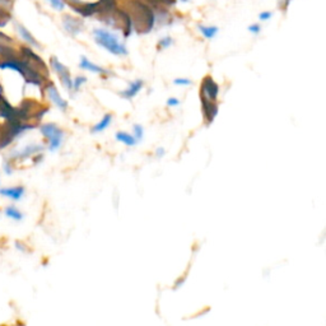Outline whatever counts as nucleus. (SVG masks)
<instances>
[{"label":"nucleus","mask_w":326,"mask_h":326,"mask_svg":"<svg viewBox=\"0 0 326 326\" xmlns=\"http://www.w3.org/2000/svg\"><path fill=\"white\" fill-rule=\"evenodd\" d=\"M247 31H249L250 34H253V36H259L262 31L261 23H260V22H253V23H250L249 27H247Z\"/></svg>","instance_id":"23"},{"label":"nucleus","mask_w":326,"mask_h":326,"mask_svg":"<svg viewBox=\"0 0 326 326\" xmlns=\"http://www.w3.org/2000/svg\"><path fill=\"white\" fill-rule=\"evenodd\" d=\"M4 103H3V98H1V93H0V107H1V106H3Z\"/></svg>","instance_id":"30"},{"label":"nucleus","mask_w":326,"mask_h":326,"mask_svg":"<svg viewBox=\"0 0 326 326\" xmlns=\"http://www.w3.org/2000/svg\"><path fill=\"white\" fill-rule=\"evenodd\" d=\"M172 45H175V38L169 36V34L162 36L157 42V46L160 50H167L169 47H172Z\"/></svg>","instance_id":"19"},{"label":"nucleus","mask_w":326,"mask_h":326,"mask_svg":"<svg viewBox=\"0 0 326 326\" xmlns=\"http://www.w3.org/2000/svg\"><path fill=\"white\" fill-rule=\"evenodd\" d=\"M103 0H65V3L73 5L74 9H87V8H96Z\"/></svg>","instance_id":"16"},{"label":"nucleus","mask_w":326,"mask_h":326,"mask_svg":"<svg viewBox=\"0 0 326 326\" xmlns=\"http://www.w3.org/2000/svg\"><path fill=\"white\" fill-rule=\"evenodd\" d=\"M46 149V147L40 143H31L25 147L19 148V149H13L9 153V156L6 158H9L13 163L19 162V161L31 160V158L36 157L37 154H41Z\"/></svg>","instance_id":"4"},{"label":"nucleus","mask_w":326,"mask_h":326,"mask_svg":"<svg viewBox=\"0 0 326 326\" xmlns=\"http://www.w3.org/2000/svg\"><path fill=\"white\" fill-rule=\"evenodd\" d=\"M87 82H88V78H87L84 74H78V75H75V77L73 78V95L79 92V91L86 86Z\"/></svg>","instance_id":"18"},{"label":"nucleus","mask_w":326,"mask_h":326,"mask_svg":"<svg viewBox=\"0 0 326 326\" xmlns=\"http://www.w3.org/2000/svg\"><path fill=\"white\" fill-rule=\"evenodd\" d=\"M16 171V166H14V163L9 160V158H5L3 161V172L5 173L6 176H12Z\"/></svg>","instance_id":"22"},{"label":"nucleus","mask_w":326,"mask_h":326,"mask_svg":"<svg viewBox=\"0 0 326 326\" xmlns=\"http://www.w3.org/2000/svg\"><path fill=\"white\" fill-rule=\"evenodd\" d=\"M4 216L13 222H22L25 219V213L16 205H8L4 208Z\"/></svg>","instance_id":"15"},{"label":"nucleus","mask_w":326,"mask_h":326,"mask_svg":"<svg viewBox=\"0 0 326 326\" xmlns=\"http://www.w3.org/2000/svg\"><path fill=\"white\" fill-rule=\"evenodd\" d=\"M180 3H182V4H189L191 1V0H179Z\"/></svg>","instance_id":"29"},{"label":"nucleus","mask_w":326,"mask_h":326,"mask_svg":"<svg viewBox=\"0 0 326 326\" xmlns=\"http://www.w3.org/2000/svg\"><path fill=\"white\" fill-rule=\"evenodd\" d=\"M95 43L111 55L117 58H125L129 55L127 42L117 32L106 27H96L92 30Z\"/></svg>","instance_id":"1"},{"label":"nucleus","mask_w":326,"mask_h":326,"mask_svg":"<svg viewBox=\"0 0 326 326\" xmlns=\"http://www.w3.org/2000/svg\"><path fill=\"white\" fill-rule=\"evenodd\" d=\"M164 154H166V149L163 147H158L156 151H154V156L157 158H163L164 157Z\"/></svg>","instance_id":"27"},{"label":"nucleus","mask_w":326,"mask_h":326,"mask_svg":"<svg viewBox=\"0 0 326 326\" xmlns=\"http://www.w3.org/2000/svg\"><path fill=\"white\" fill-rule=\"evenodd\" d=\"M45 1L56 12H64L66 9V5H68L65 3V0H45Z\"/></svg>","instance_id":"20"},{"label":"nucleus","mask_w":326,"mask_h":326,"mask_svg":"<svg viewBox=\"0 0 326 326\" xmlns=\"http://www.w3.org/2000/svg\"><path fill=\"white\" fill-rule=\"evenodd\" d=\"M144 86H145V82L143 79L130 80L129 83H128L127 88L120 92L121 98L128 99V101H130V99H134L136 96L139 95V93L144 90Z\"/></svg>","instance_id":"10"},{"label":"nucleus","mask_w":326,"mask_h":326,"mask_svg":"<svg viewBox=\"0 0 326 326\" xmlns=\"http://www.w3.org/2000/svg\"><path fill=\"white\" fill-rule=\"evenodd\" d=\"M172 83L177 87H190L193 86V80L186 77H176L172 80Z\"/></svg>","instance_id":"24"},{"label":"nucleus","mask_w":326,"mask_h":326,"mask_svg":"<svg viewBox=\"0 0 326 326\" xmlns=\"http://www.w3.org/2000/svg\"><path fill=\"white\" fill-rule=\"evenodd\" d=\"M78 68L80 70L88 71V73L96 74V75H101V77H105V75H110L111 71L108 69L103 68L101 65L96 64L95 62H92L88 56L86 55H80L79 56V62H78Z\"/></svg>","instance_id":"7"},{"label":"nucleus","mask_w":326,"mask_h":326,"mask_svg":"<svg viewBox=\"0 0 326 326\" xmlns=\"http://www.w3.org/2000/svg\"><path fill=\"white\" fill-rule=\"evenodd\" d=\"M0 185H1V176H0Z\"/></svg>","instance_id":"31"},{"label":"nucleus","mask_w":326,"mask_h":326,"mask_svg":"<svg viewBox=\"0 0 326 326\" xmlns=\"http://www.w3.org/2000/svg\"><path fill=\"white\" fill-rule=\"evenodd\" d=\"M26 195V188L22 185H14V186H0V196L8 199L13 203L21 201Z\"/></svg>","instance_id":"8"},{"label":"nucleus","mask_w":326,"mask_h":326,"mask_svg":"<svg viewBox=\"0 0 326 326\" xmlns=\"http://www.w3.org/2000/svg\"><path fill=\"white\" fill-rule=\"evenodd\" d=\"M114 121V115L112 114H105L101 117V120L98 123H96L92 128H91V132L92 134H101V132L106 131L110 128V125Z\"/></svg>","instance_id":"13"},{"label":"nucleus","mask_w":326,"mask_h":326,"mask_svg":"<svg viewBox=\"0 0 326 326\" xmlns=\"http://www.w3.org/2000/svg\"><path fill=\"white\" fill-rule=\"evenodd\" d=\"M132 136L136 139L138 144L144 139V127L140 124H134L132 125Z\"/></svg>","instance_id":"21"},{"label":"nucleus","mask_w":326,"mask_h":326,"mask_svg":"<svg viewBox=\"0 0 326 326\" xmlns=\"http://www.w3.org/2000/svg\"><path fill=\"white\" fill-rule=\"evenodd\" d=\"M115 139H116V142L127 145V147H135V145L138 144L136 139L132 136L131 132L123 131V130H120V131H117L116 134H115Z\"/></svg>","instance_id":"17"},{"label":"nucleus","mask_w":326,"mask_h":326,"mask_svg":"<svg viewBox=\"0 0 326 326\" xmlns=\"http://www.w3.org/2000/svg\"><path fill=\"white\" fill-rule=\"evenodd\" d=\"M201 105H203V115L206 124H212L218 115L219 108L217 102H201Z\"/></svg>","instance_id":"12"},{"label":"nucleus","mask_w":326,"mask_h":326,"mask_svg":"<svg viewBox=\"0 0 326 326\" xmlns=\"http://www.w3.org/2000/svg\"><path fill=\"white\" fill-rule=\"evenodd\" d=\"M41 135L46 142V149L51 153L58 152L62 148L65 139V132L62 128L55 123H45L40 127Z\"/></svg>","instance_id":"2"},{"label":"nucleus","mask_w":326,"mask_h":326,"mask_svg":"<svg viewBox=\"0 0 326 326\" xmlns=\"http://www.w3.org/2000/svg\"><path fill=\"white\" fill-rule=\"evenodd\" d=\"M43 93L46 96V98L49 99L58 110L62 112H66L69 107L68 101L62 96V93L59 92L58 87L53 83V82H46L45 87H43Z\"/></svg>","instance_id":"5"},{"label":"nucleus","mask_w":326,"mask_h":326,"mask_svg":"<svg viewBox=\"0 0 326 326\" xmlns=\"http://www.w3.org/2000/svg\"><path fill=\"white\" fill-rule=\"evenodd\" d=\"M16 247L19 250V251H22V253H26V251H27V246H26L25 243H22L21 241H17Z\"/></svg>","instance_id":"28"},{"label":"nucleus","mask_w":326,"mask_h":326,"mask_svg":"<svg viewBox=\"0 0 326 326\" xmlns=\"http://www.w3.org/2000/svg\"><path fill=\"white\" fill-rule=\"evenodd\" d=\"M219 86L212 77H205L200 86L201 102H217L219 97Z\"/></svg>","instance_id":"6"},{"label":"nucleus","mask_w":326,"mask_h":326,"mask_svg":"<svg viewBox=\"0 0 326 326\" xmlns=\"http://www.w3.org/2000/svg\"><path fill=\"white\" fill-rule=\"evenodd\" d=\"M50 68L55 73L58 79L60 80L64 90L69 95H73V78H71V73L68 66L64 63L60 62L56 56H51L50 58Z\"/></svg>","instance_id":"3"},{"label":"nucleus","mask_w":326,"mask_h":326,"mask_svg":"<svg viewBox=\"0 0 326 326\" xmlns=\"http://www.w3.org/2000/svg\"><path fill=\"white\" fill-rule=\"evenodd\" d=\"M274 17V12H271V10H262V12L259 13V22L260 23H265V22H269L271 18Z\"/></svg>","instance_id":"25"},{"label":"nucleus","mask_w":326,"mask_h":326,"mask_svg":"<svg viewBox=\"0 0 326 326\" xmlns=\"http://www.w3.org/2000/svg\"><path fill=\"white\" fill-rule=\"evenodd\" d=\"M197 31L205 40H214L219 33V27L214 25H199Z\"/></svg>","instance_id":"14"},{"label":"nucleus","mask_w":326,"mask_h":326,"mask_svg":"<svg viewBox=\"0 0 326 326\" xmlns=\"http://www.w3.org/2000/svg\"><path fill=\"white\" fill-rule=\"evenodd\" d=\"M14 28H16V32H17V34L19 36V38H21V40L23 41L27 46L32 47V49H37V50L41 49L38 41L34 38L33 34L31 33V31H30L26 26L21 25L19 22H14Z\"/></svg>","instance_id":"9"},{"label":"nucleus","mask_w":326,"mask_h":326,"mask_svg":"<svg viewBox=\"0 0 326 326\" xmlns=\"http://www.w3.org/2000/svg\"><path fill=\"white\" fill-rule=\"evenodd\" d=\"M63 27L71 36H78L83 32V23L79 18L71 16H64L63 18Z\"/></svg>","instance_id":"11"},{"label":"nucleus","mask_w":326,"mask_h":326,"mask_svg":"<svg viewBox=\"0 0 326 326\" xmlns=\"http://www.w3.org/2000/svg\"><path fill=\"white\" fill-rule=\"evenodd\" d=\"M166 105H167V107H169V108L179 107V106L181 105V99L177 98V97H173V96H171V97L167 98Z\"/></svg>","instance_id":"26"}]
</instances>
